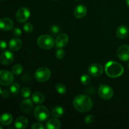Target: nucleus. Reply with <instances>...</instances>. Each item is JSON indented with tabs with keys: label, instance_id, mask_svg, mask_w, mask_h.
Wrapping results in <instances>:
<instances>
[{
	"label": "nucleus",
	"instance_id": "13",
	"mask_svg": "<svg viewBox=\"0 0 129 129\" xmlns=\"http://www.w3.org/2000/svg\"><path fill=\"white\" fill-rule=\"evenodd\" d=\"M33 107H34V105H33L32 100L29 99L28 98L23 100L20 104V108L21 111L27 114H29L31 112Z\"/></svg>",
	"mask_w": 129,
	"mask_h": 129
},
{
	"label": "nucleus",
	"instance_id": "18",
	"mask_svg": "<svg viewBox=\"0 0 129 129\" xmlns=\"http://www.w3.org/2000/svg\"><path fill=\"white\" fill-rule=\"evenodd\" d=\"M128 28L127 26L121 25L117 28L116 30V35L118 39H123L128 36Z\"/></svg>",
	"mask_w": 129,
	"mask_h": 129
},
{
	"label": "nucleus",
	"instance_id": "17",
	"mask_svg": "<svg viewBox=\"0 0 129 129\" xmlns=\"http://www.w3.org/2000/svg\"><path fill=\"white\" fill-rule=\"evenodd\" d=\"M22 47V41L20 39L14 38L9 42V47L13 51H17Z\"/></svg>",
	"mask_w": 129,
	"mask_h": 129
},
{
	"label": "nucleus",
	"instance_id": "4",
	"mask_svg": "<svg viewBox=\"0 0 129 129\" xmlns=\"http://www.w3.org/2000/svg\"><path fill=\"white\" fill-rule=\"evenodd\" d=\"M50 113L47 108L43 105L37 106L34 110V117L39 122H44L49 118Z\"/></svg>",
	"mask_w": 129,
	"mask_h": 129
},
{
	"label": "nucleus",
	"instance_id": "29",
	"mask_svg": "<svg viewBox=\"0 0 129 129\" xmlns=\"http://www.w3.org/2000/svg\"><path fill=\"white\" fill-rule=\"evenodd\" d=\"M23 30L26 33H30L34 30V26L31 23H26L23 25Z\"/></svg>",
	"mask_w": 129,
	"mask_h": 129
},
{
	"label": "nucleus",
	"instance_id": "35",
	"mask_svg": "<svg viewBox=\"0 0 129 129\" xmlns=\"http://www.w3.org/2000/svg\"><path fill=\"white\" fill-rule=\"evenodd\" d=\"M1 95L3 96V97L5 98H7L10 96V91L7 89H5V90L2 91L1 92Z\"/></svg>",
	"mask_w": 129,
	"mask_h": 129
},
{
	"label": "nucleus",
	"instance_id": "10",
	"mask_svg": "<svg viewBox=\"0 0 129 129\" xmlns=\"http://www.w3.org/2000/svg\"><path fill=\"white\" fill-rule=\"evenodd\" d=\"M88 73L93 77H99L103 74V68L100 64L93 63L88 68Z\"/></svg>",
	"mask_w": 129,
	"mask_h": 129
},
{
	"label": "nucleus",
	"instance_id": "9",
	"mask_svg": "<svg viewBox=\"0 0 129 129\" xmlns=\"http://www.w3.org/2000/svg\"><path fill=\"white\" fill-rule=\"evenodd\" d=\"M117 56L122 61L129 60V46L128 45H122L118 47L117 52Z\"/></svg>",
	"mask_w": 129,
	"mask_h": 129
},
{
	"label": "nucleus",
	"instance_id": "1",
	"mask_svg": "<svg viewBox=\"0 0 129 129\" xmlns=\"http://www.w3.org/2000/svg\"><path fill=\"white\" fill-rule=\"evenodd\" d=\"M73 107L78 112H88L93 107V102L90 97L85 94H79L75 97L73 101Z\"/></svg>",
	"mask_w": 129,
	"mask_h": 129
},
{
	"label": "nucleus",
	"instance_id": "28",
	"mask_svg": "<svg viewBox=\"0 0 129 129\" xmlns=\"http://www.w3.org/2000/svg\"><path fill=\"white\" fill-rule=\"evenodd\" d=\"M81 82L83 84H88L91 82L90 77L87 74H84L81 77Z\"/></svg>",
	"mask_w": 129,
	"mask_h": 129
},
{
	"label": "nucleus",
	"instance_id": "40",
	"mask_svg": "<svg viewBox=\"0 0 129 129\" xmlns=\"http://www.w3.org/2000/svg\"><path fill=\"white\" fill-rule=\"evenodd\" d=\"M0 1H1V0H0Z\"/></svg>",
	"mask_w": 129,
	"mask_h": 129
},
{
	"label": "nucleus",
	"instance_id": "24",
	"mask_svg": "<svg viewBox=\"0 0 129 129\" xmlns=\"http://www.w3.org/2000/svg\"><path fill=\"white\" fill-rule=\"evenodd\" d=\"M20 86L19 85L18 83H11V86H10V90L12 94H17L18 92L20 91Z\"/></svg>",
	"mask_w": 129,
	"mask_h": 129
},
{
	"label": "nucleus",
	"instance_id": "21",
	"mask_svg": "<svg viewBox=\"0 0 129 129\" xmlns=\"http://www.w3.org/2000/svg\"><path fill=\"white\" fill-rule=\"evenodd\" d=\"M31 100L36 104H41L45 100V96L41 92H35L32 94Z\"/></svg>",
	"mask_w": 129,
	"mask_h": 129
},
{
	"label": "nucleus",
	"instance_id": "39",
	"mask_svg": "<svg viewBox=\"0 0 129 129\" xmlns=\"http://www.w3.org/2000/svg\"><path fill=\"white\" fill-rule=\"evenodd\" d=\"M128 69H129V64H128Z\"/></svg>",
	"mask_w": 129,
	"mask_h": 129
},
{
	"label": "nucleus",
	"instance_id": "8",
	"mask_svg": "<svg viewBox=\"0 0 129 129\" xmlns=\"http://www.w3.org/2000/svg\"><path fill=\"white\" fill-rule=\"evenodd\" d=\"M30 16V11L27 8L22 7L18 9L16 13V19L18 22L25 23Z\"/></svg>",
	"mask_w": 129,
	"mask_h": 129
},
{
	"label": "nucleus",
	"instance_id": "2",
	"mask_svg": "<svg viewBox=\"0 0 129 129\" xmlns=\"http://www.w3.org/2000/svg\"><path fill=\"white\" fill-rule=\"evenodd\" d=\"M105 72L107 76L110 78H118L123 74L124 69L118 62L115 61H109L105 66Z\"/></svg>",
	"mask_w": 129,
	"mask_h": 129
},
{
	"label": "nucleus",
	"instance_id": "32",
	"mask_svg": "<svg viewBox=\"0 0 129 129\" xmlns=\"http://www.w3.org/2000/svg\"><path fill=\"white\" fill-rule=\"evenodd\" d=\"M13 34L16 37H20L21 35V30L19 28H15L13 30Z\"/></svg>",
	"mask_w": 129,
	"mask_h": 129
},
{
	"label": "nucleus",
	"instance_id": "25",
	"mask_svg": "<svg viewBox=\"0 0 129 129\" xmlns=\"http://www.w3.org/2000/svg\"><path fill=\"white\" fill-rule=\"evenodd\" d=\"M55 89H56L57 92L60 94H65L66 92V88L65 85H64L62 83L57 84V85L55 86Z\"/></svg>",
	"mask_w": 129,
	"mask_h": 129
},
{
	"label": "nucleus",
	"instance_id": "34",
	"mask_svg": "<svg viewBox=\"0 0 129 129\" xmlns=\"http://www.w3.org/2000/svg\"><path fill=\"white\" fill-rule=\"evenodd\" d=\"M44 127L42 124L39 123H34V124L31 125V128L33 129H40V128H44Z\"/></svg>",
	"mask_w": 129,
	"mask_h": 129
},
{
	"label": "nucleus",
	"instance_id": "7",
	"mask_svg": "<svg viewBox=\"0 0 129 129\" xmlns=\"http://www.w3.org/2000/svg\"><path fill=\"white\" fill-rule=\"evenodd\" d=\"M13 74L8 71H0V84L3 86H8L13 82Z\"/></svg>",
	"mask_w": 129,
	"mask_h": 129
},
{
	"label": "nucleus",
	"instance_id": "30",
	"mask_svg": "<svg viewBox=\"0 0 129 129\" xmlns=\"http://www.w3.org/2000/svg\"><path fill=\"white\" fill-rule=\"evenodd\" d=\"M50 31L53 35L55 36V35H57L59 33V31H60V27H59V26H57V25H53V26L50 28Z\"/></svg>",
	"mask_w": 129,
	"mask_h": 129
},
{
	"label": "nucleus",
	"instance_id": "15",
	"mask_svg": "<svg viewBox=\"0 0 129 129\" xmlns=\"http://www.w3.org/2000/svg\"><path fill=\"white\" fill-rule=\"evenodd\" d=\"M87 13V8L84 5H79L74 8V15L78 19H81L86 16Z\"/></svg>",
	"mask_w": 129,
	"mask_h": 129
},
{
	"label": "nucleus",
	"instance_id": "33",
	"mask_svg": "<svg viewBox=\"0 0 129 129\" xmlns=\"http://www.w3.org/2000/svg\"><path fill=\"white\" fill-rule=\"evenodd\" d=\"M7 47V44L5 40H0V50H6Z\"/></svg>",
	"mask_w": 129,
	"mask_h": 129
},
{
	"label": "nucleus",
	"instance_id": "14",
	"mask_svg": "<svg viewBox=\"0 0 129 129\" xmlns=\"http://www.w3.org/2000/svg\"><path fill=\"white\" fill-rule=\"evenodd\" d=\"M69 42V37L66 34H61L57 37L55 44L57 48H62L65 47Z\"/></svg>",
	"mask_w": 129,
	"mask_h": 129
},
{
	"label": "nucleus",
	"instance_id": "27",
	"mask_svg": "<svg viewBox=\"0 0 129 129\" xmlns=\"http://www.w3.org/2000/svg\"><path fill=\"white\" fill-rule=\"evenodd\" d=\"M65 56V52L61 48H59L55 52V57L58 59H62Z\"/></svg>",
	"mask_w": 129,
	"mask_h": 129
},
{
	"label": "nucleus",
	"instance_id": "37",
	"mask_svg": "<svg viewBox=\"0 0 129 129\" xmlns=\"http://www.w3.org/2000/svg\"><path fill=\"white\" fill-rule=\"evenodd\" d=\"M1 92H2V90H1V88L0 87V94H1Z\"/></svg>",
	"mask_w": 129,
	"mask_h": 129
},
{
	"label": "nucleus",
	"instance_id": "19",
	"mask_svg": "<svg viewBox=\"0 0 129 129\" xmlns=\"http://www.w3.org/2000/svg\"><path fill=\"white\" fill-rule=\"evenodd\" d=\"M61 126L60 122L55 118H50L47 122L46 128L48 129H59Z\"/></svg>",
	"mask_w": 129,
	"mask_h": 129
},
{
	"label": "nucleus",
	"instance_id": "31",
	"mask_svg": "<svg viewBox=\"0 0 129 129\" xmlns=\"http://www.w3.org/2000/svg\"><path fill=\"white\" fill-rule=\"evenodd\" d=\"M94 120V116L92 115H89L86 116L84 118V122L86 123V124L89 125L91 124Z\"/></svg>",
	"mask_w": 129,
	"mask_h": 129
},
{
	"label": "nucleus",
	"instance_id": "36",
	"mask_svg": "<svg viewBox=\"0 0 129 129\" xmlns=\"http://www.w3.org/2000/svg\"><path fill=\"white\" fill-rule=\"evenodd\" d=\"M126 3H127V6L129 7V0H126Z\"/></svg>",
	"mask_w": 129,
	"mask_h": 129
},
{
	"label": "nucleus",
	"instance_id": "26",
	"mask_svg": "<svg viewBox=\"0 0 129 129\" xmlns=\"http://www.w3.org/2000/svg\"><path fill=\"white\" fill-rule=\"evenodd\" d=\"M31 94V90L28 88H23L21 90V95L24 98H28Z\"/></svg>",
	"mask_w": 129,
	"mask_h": 129
},
{
	"label": "nucleus",
	"instance_id": "5",
	"mask_svg": "<svg viewBox=\"0 0 129 129\" xmlns=\"http://www.w3.org/2000/svg\"><path fill=\"white\" fill-rule=\"evenodd\" d=\"M51 76V72L50 69L47 67H42L37 69L35 73V78L39 82L47 81L49 80Z\"/></svg>",
	"mask_w": 129,
	"mask_h": 129
},
{
	"label": "nucleus",
	"instance_id": "6",
	"mask_svg": "<svg viewBox=\"0 0 129 129\" xmlns=\"http://www.w3.org/2000/svg\"><path fill=\"white\" fill-rule=\"evenodd\" d=\"M98 94L103 100H110L113 97V91L110 86L102 84L98 89Z\"/></svg>",
	"mask_w": 129,
	"mask_h": 129
},
{
	"label": "nucleus",
	"instance_id": "11",
	"mask_svg": "<svg viewBox=\"0 0 129 129\" xmlns=\"http://www.w3.org/2000/svg\"><path fill=\"white\" fill-rule=\"evenodd\" d=\"M14 54L10 50H5L0 55V62L5 66L10 65L13 62Z\"/></svg>",
	"mask_w": 129,
	"mask_h": 129
},
{
	"label": "nucleus",
	"instance_id": "3",
	"mask_svg": "<svg viewBox=\"0 0 129 129\" xmlns=\"http://www.w3.org/2000/svg\"><path fill=\"white\" fill-rule=\"evenodd\" d=\"M55 42L52 37L48 35H42L37 39V45L41 49H50L54 47Z\"/></svg>",
	"mask_w": 129,
	"mask_h": 129
},
{
	"label": "nucleus",
	"instance_id": "12",
	"mask_svg": "<svg viewBox=\"0 0 129 129\" xmlns=\"http://www.w3.org/2000/svg\"><path fill=\"white\" fill-rule=\"evenodd\" d=\"M13 21L9 18L0 19V29L3 31H9L13 28Z\"/></svg>",
	"mask_w": 129,
	"mask_h": 129
},
{
	"label": "nucleus",
	"instance_id": "23",
	"mask_svg": "<svg viewBox=\"0 0 129 129\" xmlns=\"http://www.w3.org/2000/svg\"><path fill=\"white\" fill-rule=\"evenodd\" d=\"M23 72V67L21 64H17L13 66L12 68V73L15 75H20Z\"/></svg>",
	"mask_w": 129,
	"mask_h": 129
},
{
	"label": "nucleus",
	"instance_id": "20",
	"mask_svg": "<svg viewBox=\"0 0 129 129\" xmlns=\"http://www.w3.org/2000/svg\"><path fill=\"white\" fill-rule=\"evenodd\" d=\"M13 121V117L10 113H5L1 115L0 117V123L3 125L7 126L11 123Z\"/></svg>",
	"mask_w": 129,
	"mask_h": 129
},
{
	"label": "nucleus",
	"instance_id": "16",
	"mask_svg": "<svg viewBox=\"0 0 129 129\" xmlns=\"http://www.w3.org/2000/svg\"><path fill=\"white\" fill-rule=\"evenodd\" d=\"M28 124V120L25 117H20L16 119L15 122V127L16 128H25Z\"/></svg>",
	"mask_w": 129,
	"mask_h": 129
},
{
	"label": "nucleus",
	"instance_id": "38",
	"mask_svg": "<svg viewBox=\"0 0 129 129\" xmlns=\"http://www.w3.org/2000/svg\"><path fill=\"white\" fill-rule=\"evenodd\" d=\"M0 129H3V127H2V126L0 125Z\"/></svg>",
	"mask_w": 129,
	"mask_h": 129
},
{
	"label": "nucleus",
	"instance_id": "22",
	"mask_svg": "<svg viewBox=\"0 0 129 129\" xmlns=\"http://www.w3.org/2000/svg\"><path fill=\"white\" fill-rule=\"evenodd\" d=\"M64 108L61 107H55L52 110L51 115L54 118H59L64 115Z\"/></svg>",
	"mask_w": 129,
	"mask_h": 129
}]
</instances>
